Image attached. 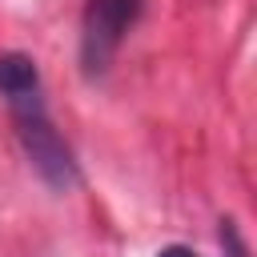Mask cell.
<instances>
[{
  "label": "cell",
  "mask_w": 257,
  "mask_h": 257,
  "mask_svg": "<svg viewBox=\"0 0 257 257\" xmlns=\"http://www.w3.org/2000/svg\"><path fill=\"white\" fill-rule=\"evenodd\" d=\"M8 112H12L16 141H20L32 173H36L52 193H72V189L80 185V165H76V153L68 149V141L56 133L44 100H32V104L8 108Z\"/></svg>",
  "instance_id": "1"
},
{
  "label": "cell",
  "mask_w": 257,
  "mask_h": 257,
  "mask_svg": "<svg viewBox=\"0 0 257 257\" xmlns=\"http://www.w3.org/2000/svg\"><path fill=\"white\" fill-rule=\"evenodd\" d=\"M0 96L8 108L44 100V84H40V68L28 52H0Z\"/></svg>",
  "instance_id": "3"
},
{
  "label": "cell",
  "mask_w": 257,
  "mask_h": 257,
  "mask_svg": "<svg viewBox=\"0 0 257 257\" xmlns=\"http://www.w3.org/2000/svg\"><path fill=\"white\" fill-rule=\"evenodd\" d=\"M157 257H201V253L189 245H165V249H157Z\"/></svg>",
  "instance_id": "4"
},
{
  "label": "cell",
  "mask_w": 257,
  "mask_h": 257,
  "mask_svg": "<svg viewBox=\"0 0 257 257\" xmlns=\"http://www.w3.org/2000/svg\"><path fill=\"white\" fill-rule=\"evenodd\" d=\"M149 0H88L80 16V68L84 76H104L116 60L124 36L141 20Z\"/></svg>",
  "instance_id": "2"
}]
</instances>
